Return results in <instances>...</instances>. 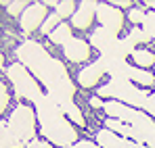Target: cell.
<instances>
[{"label":"cell","mask_w":155,"mask_h":148,"mask_svg":"<svg viewBox=\"0 0 155 148\" xmlns=\"http://www.w3.org/2000/svg\"><path fill=\"white\" fill-rule=\"evenodd\" d=\"M15 56L19 58L21 65H27V69L38 77V81L44 83L46 94L63 109V113L69 115L74 123L84 125L82 111L74 104L76 83L71 81L65 65L59 58L51 56L48 50L36 40H23L15 48Z\"/></svg>","instance_id":"1"},{"label":"cell","mask_w":155,"mask_h":148,"mask_svg":"<svg viewBox=\"0 0 155 148\" xmlns=\"http://www.w3.org/2000/svg\"><path fill=\"white\" fill-rule=\"evenodd\" d=\"M34 104H36V117L40 121L42 134L51 140L52 144H57L61 148L74 146L78 140V134L74 129V125L63 117L65 115L63 109L48 94H42L40 98H36Z\"/></svg>","instance_id":"2"},{"label":"cell","mask_w":155,"mask_h":148,"mask_svg":"<svg viewBox=\"0 0 155 148\" xmlns=\"http://www.w3.org/2000/svg\"><path fill=\"white\" fill-rule=\"evenodd\" d=\"M36 134V113L27 104H17L6 121H2V148L29 146Z\"/></svg>","instance_id":"3"},{"label":"cell","mask_w":155,"mask_h":148,"mask_svg":"<svg viewBox=\"0 0 155 148\" xmlns=\"http://www.w3.org/2000/svg\"><path fill=\"white\" fill-rule=\"evenodd\" d=\"M103 109L107 115H113V119H120V121H126L128 125H132V129L140 138V144L155 148V121H151L149 115H145L140 111H134L128 104H122L117 100L103 102Z\"/></svg>","instance_id":"4"},{"label":"cell","mask_w":155,"mask_h":148,"mask_svg":"<svg viewBox=\"0 0 155 148\" xmlns=\"http://www.w3.org/2000/svg\"><path fill=\"white\" fill-rule=\"evenodd\" d=\"M90 44L101 52V56H109V58H124L134 52V44L128 38H117L115 31L105 29V27H97L94 31H90Z\"/></svg>","instance_id":"5"},{"label":"cell","mask_w":155,"mask_h":148,"mask_svg":"<svg viewBox=\"0 0 155 148\" xmlns=\"http://www.w3.org/2000/svg\"><path fill=\"white\" fill-rule=\"evenodd\" d=\"M99 96L105 98H115L122 104H132V106H140L145 109L149 94L140 88H136L128 79H111L109 83H105L99 88Z\"/></svg>","instance_id":"6"},{"label":"cell","mask_w":155,"mask_h":148,"mask_svg":"<svg viewBox=\"0 0 155 148\" xmlns=\"http://www.w3.org/2000/svg\"><path fill=\"white\" fill-rule=\"evenodd\" d=\"M6 77L11 79L13 83V90H15V96L17 98H27V100H36L42 96L40 88H38V81L27 73L25 65L21 63H15L11 67H6Z\"/></svg>","instance_id":"7"},{"label":"cell","mask_w":155,"mask_h":148,"mask_svg":"<svg viewBox=\"0 0 155 148\" xmlns=\"http://www.w3.org/2000/svg\"><path fill=\"white\" fill-rule=\"evenodd\" d=\"M97 19H99L101 27L111 29L115 33L122 31V27H124V13L120 8L111 6V4H105V2H101L99 8H97Z\"/></svg>","instance_id":"8"},{"label":"cell","mask_w":155,"mask_h":148,"mask_svg":"<svg viewBox=\"0 0 155 148\" xmlns=\"http://www.w3.org/2000/svg\"><path fill=\"white\" fill-rule=\"evenodd\" d=\"M46 2H34V4H29V8H27L25 13L21 15V19H19V23H21V29L23 31H34V29H38V27H42L44 21H46Z\"/></svg>","instance_id":"9"},{"label":"cell","mask_w":155,"mask_h":148,"mask_svg":"<svg viewBox=\"0 0 155 148\" xmlns=\"http://www.w3.org/2000/svg\"><path fill=\"white\" fill-rule=\"evenodd\" d=\"M101 2H92V0H82L78 4V11L76 15L71 17V25L78 27V29H88L94 17H97V8H99Z\"/></svg>","instance_id":"10"},{"label":"cell","mask_w":155,"mask_h":148,"mask_svg":"<svg viewBox=\"0 0 155 148\" xmlns=\"http://www.w3.org/2000/svg\"><path fill=\"white\" fill-rule=\"evenodd\" d=\"M97 142L101 148H145V144H138L134 140L128 138H122L117 134H113L111 129H99L97 131Z\"/></svg>","instance_id":"11"},{"label":"cell","mask_w":155,"mask_h":148,"mask_svg":"<svg viewBox=\"0 0 155 148\" xmlns=\"http://www.w3.org/2000/svg\"><path fill=\"white\" fill-rule=\"evenodd\" d=\"M107 73V67H105L103 58L99 56L94 63H90V65H86L80 73H78V83L82 86V88H92L97 81H101V77Z\"/></svg>","instance_id":"12"},{"label":"cell","mask_w":155,"mask_h":148,"mask_svg":"<svg viewBox=\"0 0 155 148\" xmlns=\"http://www.w3.org/2000/svg\"><path fill=\"white\" fill-rule=\"evenodd\" d=\"M63 54L71 61V63H84L90 56V46L80 40V38H71L65 46H63Z\"/></svg>","instance_id":"13"},{"label":"cell","mask_w":155,"mask_h":148,"mask_svg":"<svg viewBox=\"0 0 155 148\" xmlns=\"http://www.w3.org/2000/svg\"><path fill=\"white\" fill-rule=\"evenodd\" d=\"M128 79H130V81L140 83V86H153V83H155V75L149 73L147 69H140V67H130Z\"/></svg>","instance_id":"14"},{"label":"cell","mask_w":155,"mask_h":148,"mask_svg":"<svg viewBox=\"0 0 155 148\" xmlns=\"http://www.w3.org/2000/svg\"><path fill=\"white\" fill-rule=\"evenodd\" d=\"M48 38H51L52 44L65 46V44H67V42H69V40L74 38V36H71V25L61 23V25H59V27H57V29H54V31L51 33V36H48Z\"/></svg>","instance_id":"15"},{"label":"cell","mask_w":155,"mask_h":148,"mask_svg":"<svg viewBox=\"0 0 155 148\" xmlns=\"http://www.w3.org/2000/svg\"><path fill=\"white\" fill-rule=\"evenodd\" d=\"M132 61H134L136 67L147 69V67L155 65V54H153V52H149V50H145V48H136L134 52H132Z\"/></svg>","instance_id":"16"},{"label":"cell","mask_w":155,"mask_h":148,"mask_svg":"<svg viewBox=\"0 0 155 148\" xmlns=\"http://www.w3.org/2000/svg\"><path fill=\"white\" fill-rule=\"evenodd\" d=\"M46 6H54V13L61 17H74L76 15V2L65 0V2H46Z\"/></svg>","instance_id":"17"},{"label":"cell","mask_w":155,"mask_h":148,"mask_svg":"<svg viewBox=\"0 0 155 148\" xmlns=\"http://www.w3.org/2000/svg\"><path fill=\"white\" fill-rule=\"evenodd\" d=\"M61 19H63L61 15H57V13H51V15L46 17L44 25L40 27V31H42V33H48V36H51L52 31H54V29H57V27L61 25Z\"/></svg>","instance_id":"18"},{"label":"cell","mask_w":155,"mask_h":148,"mask_svg":"<svg viewBox=\"0 0 155 148\" xmlns=\"http://www.w3.org/2000/svg\"><path fill=\"white\" fill-rule=\"evenodd\" d=\"M126 38H128V40L132 42V44H134V46H138V44H145V42H149L147 33H145V31H143L140 27H132V29L128 31V36H126Z\"/></svg>","instance_id":"19"},{"label":"cell","mask_w":155,"mask_h":148,"mask_svg":"<svg viewBox=\"0 0 155 148\" xmlns=\"http://www.w3.org/2000/svg\"><path fill=\"white\" fill-rule=\"evenodd\" d=\"M140 29L147 33L149 40H155V11H153V13H147V17H145V21H143V27H140Z\"/></svg>","instance_id":"20"},{"label":"cell","mask_w":155,"mask_h":148,"mask_svg":"<svg viewBox=\"0 0 155 148\" xmlns=\"http://www.w3.org/2000/svg\"><path fill=\"white\" fill-rule=\"evenodd\" d=\"M4 6H6V11H8V15H23L27 8H29V4H27L25 0H21V2H2Z\"/></svg>","instance_id":"21"},{"label":"cell","mask_w":155,"mask_h":148,"mask_svg":"<svg viewBox=\"0 0 155 148\" xmlns=\"http://www.w3.org/2000/svg\"><path fill=\"white\" fill-rule=\"evenodd\" d=\"M145 17H147V13H145L143 8H136V6L128 13V19L132 21V23H143V21H145Z\"/></svg>","instance_id":"22"},{"label":"cell","mask_w":155,"mask_h":148,"mask_svg":"<svg viewBox=\"0 0 155 148\" xmlns=\"http://www.w3.org/2000/svg\"><path fill=\"white\" fill-rule=\"evenodd\" d=\"M145 111H147L149 115H153V117H155V92H153V94H149L147 104H145Z\"/></svg>","instance_id":"23"},{"label":"cell","mask_w":155,"mask_h":148,"mask_svg":"<svg viewBox=\"0 0 155 148\" xmlns=\"http://www.w3.org/2000/svg\"><path fill=\"white\" fill-rule=\"evenodd\" d=\"M27 148H52L48 142H42V140H31Z\"/></svg>","instance_id":"24"},{"label":"cell","mask_w":155,"mask_h":148,"mask_svg":"<svg viewBox=\"0 0 155 148\" xmlns=\"http://www.w3.org/2000/svg\"><path fill=\"white\" fill-rule=\"evenodd\" d=\"M69 148H97L92 142H88V140H78L74 146H69Z\"/></svg>","instance_id":"25"},{"label":"cell","mask_w":155,"mask_h":148,"mask_svg":"<svg viewBox=\"0 0 155 148\" xmlns=\"http://www.w3.org/2000/svg\"><path fill=\"white\" fill-rule=\"evenodd\" d=\"M6 104H8V92H6V86L2 83V100H0V109L4 111V109H6Z\"/></svg>","instance_id":"26"},{"label":"cell","mask_w":155,"mask_h":148,"mask_svg":"<svg viewBox=\"0 0 155 148\" xmlns=\"http://www.w3.org/2000/svg\"><path fill=\"white\" fill-rule=\"evenodd\" d=\"M111 6H115V8H134V4L130 2V0H124V2H111Z\"/></svg>","instance_id":"27"},{"label":"cell","mask_w":155,"mask_h":148,"mask_svg":"<svg viewBox=\"0 0 155 148\" xmlns=\"http://www.w3.org/2000/svg\"><path fill=\"white\" fill-rule=\"evenodd\" d=\"M88 102H90V106H94V109H99V106H103V102H101L99 98H94V96H92V98L88 100Z\"/></svg>","instance_id":"28"},{"label":"cell","mask_w":155,"mask_h":148,"mask_svg":"<svg viewBox=\"0 0 155 148\" xmlns=\"http://www.w3.org/2000/svg\"><path fill=\"white\" fill-rule=\"evenodd\" d=\"M145 6H151V8H155V2H145Z\"/></svg>","instance_id":"29"}]
</instances>
